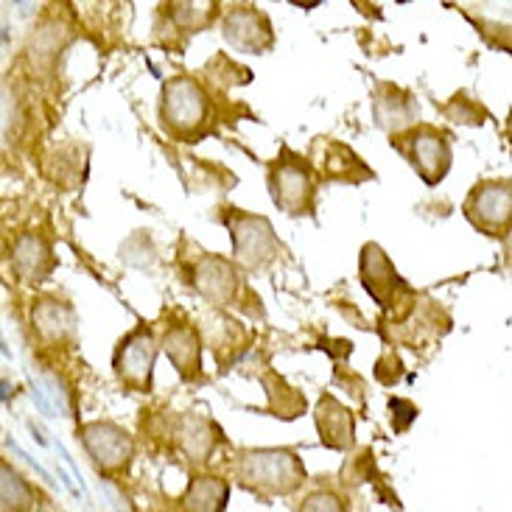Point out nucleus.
I'll return each mask as SVG.
<instances>
[{"mask_svg":"<svg viewBox=\"0 0 512 512\" xmlns=\"http://www.w3.org/2000/svg\"><path fill=\"white\" fill-rule=\"evenodd\" d=\"M196 291L213 305H227L236 300L238 294V272L236 266L224 258L208 255L194 266Z\"/></svg>","mask_w":512,"mask_h":512,"instance_id":"obj_10","label":"nucleus"},{"mask_svg":"<svg viewBox=\"0 0 512 512\" xmlns=\"http://www.w3.org/2000/svg\"><path fill=\"white\" fill-rule=\"evenodd\" d=\"M31 322L40 333L42 342L48 345H62V342H70L73 333H76V317H73V308L59 300H51L45 297L40 303L34 305L31 311Z\"/></svg>","mask_w":512,"mask_h":512,"instance_id":"obj_12","label":"nucleus"},{"mask_svg":"<svg viewBox=\"0 0 512 512\" xmlns=\"http://www.w3.org/2000/svg\"><path fill=\"white\" fill-rule=\"evenodd\" d=\"M0 512H3V510H0Z\"/></svg>","mask_w":512,"mask_h":512,"instance_id":"obj_24","label":"nucleus"},{"mask_svg":"<svg viewBox=\"0 0 512 512\" xmlns=\"http://www.w3.org/2000/svg\"><path fill=\"white\" fill-rule=\"evenodd\" d=\"M317 426L319 437L328 448H339V451H347L353 445V417L347 412L342 403L325 395L317 406Z\"/></svg>","mask_w":512,"mask_h":512,"instance_id":"obj_13","label":"nucleus"},{"mask_svg":"<svg viewBox=\"0 0 512 512\" xmlns=\"http://www.w3.org/2000/svg\"><path fill=\"white\" fill-rule=\"evenodd\" d=\"M208 118V96L191 76H177L163 90V121L177 135H191L202 129Z\"/></svg>","mask_w":512,"mask_h":512,"instance_id":"obj_2","label":"nucleus"},{"mask_svg":"<svg viewBox=\"0 0 512 512\" xmlns=\"http://www.w3.org/2000/svg\"><path fill=\"white\" fill-rule=\"evenodd\" d=\"M465 213L479 230L487 233H507L512 216V188L510 182H487L479 185L465 205Z\"/></svg>","mask_w":512,"mask_h":512,"instance_id":"obj_4","label":"nucleus"},{"mask_svg":"<svg viewBox=\"0 0 512 512\" xmlns=\"http://www.w3.org/2000/svg\"><path fill=\"white\" fill-rule=\"evenodd\" d=\"M82 440L87 454L96 459L104 471H121L129 465L135 445L129 440L124 429H118L115 423H87L82 429Z\"/></svg>","mask_w":512,"mask_h":512,"instance_id":"obj_5","label":"nucleus"},{"mask_svg":"<svg viewBox=\"0 0 512 512\" xmlns=\"http://www.w3.org/2000/svg\"><path fill=\"white\" fill-rule=\"evenodd\" d=\"M389 409H392V417H395V431H406L409 429V423L417 417L415 403L401 401V398H392V401H389Z\"/></svg>","mask_w":512,"mask_h":512,"instance_id":"obj_22","label":"nucleus"},{"mask_svg":"<svg viewBox=\"0 0 512 512\" xmlns=\"http://www.w3.org/2000/svg\"><path fill=\"white\" fill-rule=\"evenodd\" d=\"M31 398L45 415H70V392L54 373L31 375Z\"/></svg>","mask_w":512,"mask_h":512,"instance_id":"obj_17","label":"nucleus"},{"mask_svg":"<svg viewBox=\"0 0 512 512\" xmlns=\"http://www.w3.org/2000/svg\"><path fill=\"white\" fill-rule=\"evenodd\" d=\"M230 230H233V247H236V261L247 269H263L275 261L280 255V244H277L272 224L263 216H247V213H236L230 219Z\"/></svg>","mask_w":512,"mask_h":512,"instance_id":"obj_3","label":"nucleus"},{"mask_svg":"<svg viewBox=\"0 0 512 512\" xmlns=\"http://www.w3.org/2000/svg\"><path fill=\"white\" fill-rule=\"evenodd\" d=\"M154 356H157V345H154L152 333L146 331V328H140L118 350L115 370L121 375V381H126L132 389L143 392V389L152 387Z\"/></svg>","mask_w":512,"mask_h":512,"instance_id":"obj_6","label":"nucleus"},{"mask_svg":"<svg viewBox=\"0 0 512 512\" xmlns=\"http://www.w3.org/2000/svg\"><path fill=\"white\" fill-rule=\"evenodd\" d=\"M375 118L389 132H403L417 124V104L412 101V96L387 87V96L375 98Z\"/></svg>","mask_w":512,"mask_h":512,"instance_id":"obj_16","label":"nucleus"},{"mask_svg":"<svg viewBox=\"0 0 512 512\" xmlns=\"http://www.w3.org/2000/svg\"><path fill=\"white\" fill-rule=\"evenodd\" d=\"M224 40L241 54H261L272 45V26L258 9L238 6L224 17Z\"/></svg>","mask_w":512,"mask_h":512,"instance_id":"obj_8","label":"nucleus"},{"mask_svg":"<svg viewBox=\"0 0 512 512\" xmlns=\"http://www.w3.org/2000/svg\"><path fill=\"white\" fill-rule=\"evenodd\" d=\"M174 9H177L174 14H177V20H180L182 26L196 28L205 23V17H208L213 6H208V3H202V6L199 3H182V6H174Z\"/></svg>","mask_w":512,"mask_h":512,"instance_id":"obj_21","label":"nucleus"},{"mask_svg":"<svg viewBox=\"0 0 512 512\" xmlns=\"http://www.w3.org/2000/svg\"><path fill=\"white\" fill-rule=\"evenodd\" d=\"M361 280H364V289L375 297V303L384 308H392L398 300V291H406V283L398 277L395 266L389 263L378 244H367L361 250Z\"/></svg>","mask_w":512,"mask_h":512,"instance_id":"obj_9","label":"nucleus"},{"mask_svg":"<svg viewBox=\"0 0 512 512\" xmlns=\"http://www.w3.org/2000/svg\"><path fill=\"white\" fill-rule=\"evenodd\" d=\"M180 440L188 459L202 462V459H208L210 448L216 443V434H213V426H210L208 420H202V417H185V423H182L180 429Z\"/></svg>","mask_w":512,"mask_h":512,"instance_id":"obj_19","label":"nucleus"},{"mask_svg":"<svg viewBox=\"0 0 512 512\" xmlns=\"http://www.w3.org/2000/svg\"><path fill=\"white\" fill-rule=\"evenodd\" d=\"M227 504V485L222 479H196L188 496H185V507L188 512H224Z\"/></svg>","mask_w":512,"mask_h":512,"instance_id":"obj_18","label":"nucleus"},{"mask_svg":"<svg viewBox=\"0 0 512 512\" xmlns=\"http://www.w3.org/2000/svg\"><path fill=\"white\" fill-rule=\"evenodd\" d=\"M241 479L263 493H291L300 487L305 471L289 451H250L241 459Z\"/></svg>","mask_w":512,"mask_h":512,"instance_id":"obj_1","label":"nucleus"},{"mask_svg":"<svg viewBox=\"0 0 512 512\" xmlns=\"http://www.w3.org/2000/svg\"><path fill=\"white\" fill-rule=\"evenodd\" d=\"M272 185V199L277 208L286 213H311L314 205V185L303 166L297 163H277L269 174Z\"/></svg>","mask_w":512,"mask_h":512,"instance_id":"obj_7","label":"nucleus"},{"mask_svg":"<svg viewBox=\"0 0 512 512\" xmlns=\"http://www.w3.org/2000/svg\"><path fill=\"white\" fill-rule=\"evenodd\" d=\"M0 501L12 510H28L34 501V493L26 485V479L20 473H14L12 468H6L3 462H0Z\"/></svg>","mask_w":512,"mask_h":512,"instance_id":"obj_20","label":"nucleus"},{"mask_svg":"<svg viewBox=\"0 0 512 512\" xmlns=\"http://www.w3.org/2000/svg\"><path fill=\"white\" fill-rule=\"evenodd\" d=\"M303 512H342V507L333 496H314V499H308Z\"/></svg>","mask_w":512,"mask_h":512,"instance_id":"obj_23","label":"nucleus"},{"mask_svg":"<svg viewBox=\"0 0 512 512\" xmlns=\"http://www.w3.org/2000/svg\"><path fill=\"white\" fill-rule=\"evenodd\" d=\"M163 347H166L171 364L180 370V375H185V378L199 375L202 361H199V336H196V331L185 328V325H174V328L166 331Z\"/></svg>","mask_w":512,"mask_h":512,"instance_id":"obj_15","label":"nucleus"},{"mask_svg":"<svg viewBox=\"0 0 512 512\" xmlns=\"http://www.w3.org/2000/svg\"><path fill=\"white\" fill-rule=\"evenodd\" d=\"M412 166L417 168V174L429 185H437L448 174L451 168V146L448 140L434 132V129H420L415 138H412Z\"/></svg>","mask_w":512,"mask_h":512,"instance_id":"obj_11","label":"nucleus"},{"mask_svg":"<svg viewBox=\"0 0 512 512\" xmlns=\"http://www.w3.org/2000/svg\"><path fill=\"white\" fill-rule=\"evenodd\" d=\"M12 261H14V269L26 277V280H31V283H37V280H42V277H48V272L54 269V255H51V247H48V241L40 236L17 238V244H14V250H12Z\"/></svg>","mask_w":512,"mask_h":512,"instance_id":"obj_14","label":"nucleus"}]
</instances>
